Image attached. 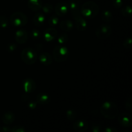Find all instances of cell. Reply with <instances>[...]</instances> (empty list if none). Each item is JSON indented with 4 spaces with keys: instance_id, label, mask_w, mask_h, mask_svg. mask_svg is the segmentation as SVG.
<instances>
[{
    "instance_id": "obj_1",
    "label": "cell",
    "mask_w": 132,
    "mask_h": 132,
    "mask_svg": "<svg viewBox=\"0 0 132 132\" xmlns=\"http://www.w3.org/2000/svg\"><path fill=\"white\" fill-rule=\"evenodd\" d=\"M80 12L85 18L92 19L99 14V6L94 1H86L81 6Z\"/></svg>"
},
{
    "instance_id": "obj_2",
    "label": "cell",
    "mask_w": 132,
    "mask_h": 132,
    "mask_svg": "<svg viewBox=\"0 0 132 132\" xmlns=\"http://www.w3.org/2000/svg\"><path fill=\"white\" fill-rule=\"evenodd\" d=\"M100 112L105 118L113 119L118 115V107L113 102L106 101L101 106Z\"/></svg>"
},
{
    "instance_id": "obj_3",
    "label": "cell",
    "mask_w": 132,
    "mask_h": 132,
    "mask_svg": "<svg viewBox=\"0 0 132 132\" xmlns=\"http://www.w3.org/2000/svg\"><path fill=\"white\" fill-rule=\"evenodd\" d=\"M69 55V51L64 45H57L53 51V57L57 63H63L67 61Z\"/></svg>"
},
{
    "instance_id": "obj_4",
    "label": "cell",
    "mask_w": 132,
    "mask_h": 132,
    "mask_svg": "<svg viewBox=\"0 0 132 132\" xmlns=\"http://www.w3.org/2000/svg\"><path fill=\"white\" fill-rule=\"evenodd\" d=\"M21 57L24 63L28 65H32L37 61V54L34 49L27 47L22 50Z\"/></svg>"
},
{
    "instance_id": "obj_5",
    "label": "cell",
    "mask_w": 132,
    "mask_h": 132,
    "mask_svg": "<svg viewBox=\"0 0 132 132\" xmlns=\"http://www.w3.org/2000/svg\"><path fill=\"white\" fill-rule=\"evenodd\" d=\"M10 23L15 27H23L28 23V18L24 13L16 12L10 15Z\"/></svg>"
},
{
    "instance_id": "obj_6",
    "label": "cell",
    "mask_w": 132,
    "mask_h": 132,
    "mask_svg": "<svg viewBox=\"0 0 132 132\" xmlns=\"http://www.w3.org/2000/svg\"><path fill=\"white\" fill-rule=\"evenodd\" d=\"M112 33V28L110 25L106 24H101L95 30V36L100 39L108 38Z\"/></svg>"
},
{
    "instance_id": "obj_7",
    "label": "cell",
    "mask_w": 132,
    "mask_h": 132,
    "mask_svg": "<svg viewBox=\"0 0 132 132\" xmlns=\"http://www.w3.org/2000/svg\"><path fill=\"white\" fill-rule=\"evenodd\" d=\"M118 121L120 125L123 127H131L132 125L131 116L127 112H122L119 116Z\"/></svg>"
},
{
    "instance_id": "obj_8",
    "label": "cell",
    "mask_w": 132,
    "mask_h": 132,
    "mask_svg": "<svg viewBox=\"0 0 132 132\" xmlns=\"http://www.w3.org/2000/svg\"><path fill=\"white\" fill-rule=\"evenodd\" d=\"M81 2V0H68V6L70 9L73 18L81 15V12H80Z\"/></svg>"
},
{
    "instance_id": "obj_9",
    "label": "cell",
    "mask_w": 132,
    "mask_h": 132,
    "mask_svg": "<svg viewBox=\"0 0 132 132\" xmlns=\"http://www.w3.org/2000/svg\"><path fill=\"white\" fill-rule=\"evenodd\" d=\"M69 9L68 4L66 2H59L55 6V12L58 16L63 17L67 14Z\"/></svg>"
},
{
    "instance_id": "obj_10",
    "label": "cell",
    "mask_w": 132,
    "mask_h": 132,
    "mask_svg": "<svg viewBox=\"0 0 132 132\" xmlns=\"http://www.w3.org/2000/svg\"><path fill=\"white\" fill-rule=\"evenodd\" d=\"M23 86L26 93H32L36 89V81L32 78H27L23 81Z\"/></svg>"
},
{
    "instance_id": "obj_11",
    "label": "cell",
    "mask_w": 132,
    "mask_h": 132,
    "mask_svg": "<svg viewBox=\"0 0 132 132\" xmlns=\"http://www.w3.org/2000/svg\"><path fill=\"white\" fill-rule=\"evenodd\" d=\"M28 32L24 29H20L16 31L15 34V39L19 44L25 43L28 39Z\"/></svg>"
},
{
    "instance_id": "obj_12",
    "label": "cell",
    "mask_w": 132,
    "mask_h": 132,
    "mask_svg": "<svg viewBox=\"0 0 132 132\" xmlns=\"http://www.w3.org/2000/svg\"><path fill=\"white\" fill-rule=\"evenodd\" d=\"M73 128L76 131L83 132L86 131L88 128V124L85 120L80 119L75 121L73 124Z\"/></svg>"
},
{
    "instance_id": "obj_13",
    "label": "cell",
    "mask_w": 132,
    "mask_h": 132,
    "mask_svg": "<svg viewBox=\"0 0 132 132\" xmlns=\"http://www.w3.org/2000/svg\"><path fill=\"white\" fill-rule=\"evenodd\" d=\"M57 36V31L54 28H47L45 30L43 34L45 40L47 42H50V41H53L54 39H55Z\"/></svg>"
},
{
    "instance_id": "obj_14",
    "label": "cell",
    "mask_w": 132,
    "mask_h": 132,
    "mask_svg": "<svg viewBox=\"0 0 132 132\" xmlns=\"http://www.w3.org/2000/svg\"><path fill=\"white\" fill-rule=\"evenodd\" d=\"M76 21V27L77 30L80 32H83L87 28V22L81 16V15H78L76 18H73Z\"/></svg>"
},
{
    "instance_id": "obj_15",
    "label": "cell",
    "mask_w": 132,
    "mask_h": 132,
    "mask_svg": "<svg viewBox=\"0 0 132 132\" xmlns=\"http://www.w3.org/2000/svg\"><path fill=\"white\" fill-rule=\"evenodd\" d=\"M43 5L42 0H28V6L32 11H39L41 9Z\"/></svg>"
},
{
    "instance_id": "obj_16",
    "label": "cell",
    "mask_w": 132,
    "mask_h": 132,
    "mask_svg": "<svg viewBox=\"0 0 132 132\" xmlns=\"http://www.w3.org/2000/svg\"><path fill=\"white\" fill-rule=\"evenodd\" d=\"M15 114L12 112H6L4 113L1 118V121L6 125H10L15 121Z\"/></svg>"
},
{
    "instance_id": "obj_17",
    "label": "cell",
    "mask_w": 132,
    "mask_h": 132,
    "mask_svg": "<svg viewBox=\"0 0 132 132\" xmlns=\"http://www.w3.org/2000/svg\"><path fill=\"white\" fill-rule=\"evenodd\" d=\"M39 61L43 65L49 66L52 63L53 59L49 53L45 52L39 55Z\"/></svg>"
},
{
    "instance_id": "obj_18",
    "label": "cell",
    "mask_w": 132,
    "mask_h": 132,
    "mask_svg": "<svg viewBox=\"0 0 132 132\" xmlns=\"http://www.w3.org/2000/svg\"><path fill=\"white\" fill-rule=\"evenodd\" d=\"M50 101V98L48 94L45 93H40L37 94L36 97V102L37 103L41 104V105H46L48 104Z\"/></svg>"
},
{
    "instance_id": "obj_19",
    "label": "cell",
    "mask_w": 132,
    "mask_h": 132,
    "mask_svg": "<svg viewBox=\"0 0 132 132\" xmlns=\"http://www.w3.org/2000/svg\"><path fill=\"white\" fill-rule=\"evenodd\" d=\"M33 23L34 25L39 27L43 24L45 21V15L42 12H38L34 15L33 17Z\"/></svg>"
},
{
    "instance_id": "obj_20",
    "label": "cell",
    "mask_w": 132,
    "mask_h": 132,
    "mask_svg": "<svg viewBox=\"0 0 132 132\" xmlns=\"http://www.w3.org/2000/svg\"><path fill=\"white\" fill-rule=\"evenodd\" d=\"M59 27L62 30L65 31V32H70L73 28V24L72 21L69 19H65L61 21Z\"/></svg>"
},
{
    "instance_id": "obj_21",
    "label": "cell",
    "mask_w": 132,
    "mask_h": 132,
    "mask_svg": "<svg viewBox=\"0 0 132 132\" xmlns=\"http://www.w3.org/2000/svg\"><path fill=\"white\" fill-rule=\"evenodd\" d=\"M101 18L103 21H104L105 23H109L112 21L113 15H112V12L110 11H109L108 10H104L102 12Z\"/></svg>"
},
{
    "instance_id": "obj_22",
    "label": "cell",
    "mask_w": 132,
    "mask_h": 132,
    "mask_svg": "<svg viewBox=\"0 0 132 132\" xmlns=\"http://www.w3.org/2000/svg\"><path fill=\"white\" fill-rule=\"evenodd\" d=\"M41 9H42L43 12L45 14H48L52 13V12L53 11V10H54V6H53V5L51 3H46L43 5Z\"/></svg>"
},
{
    "instance_id": "obj_23",
    "label": "cell",
    "mask_w": 132,
    "mask_h": 132,
    "mask_svg": "<svg viewBox=\"0 0 132 132\" xmlns=\"http://www.w3.org/2000/svg\"><path fill=\"white\" fill-rule=\"evenodd\" d=\"M121 14L125 18H129L131 15V7L129 5L122 8L121 11Z\"/></svg>"
},
{
    "instance_id": "obj_24",
    "label": "cell",
    "mask_w": 132,
    "mask_h": 132,
    "mask_svg": "<svg viewBox=\"0 0 132 132\" xmlns=\"http://www.w3.org/2000/svg\"><path fill=\"white\" fill-rule=\"evenodd\" d=\"M66 115H67V118L68 119V120L70 121H74L76 118V116H77V113H76V111L72 109L68 110L67 111Z\"/></svg>"
},
{
    "instance_id": "obj_25",
    "label": "cell",
    "mask_w": 132,
    "mask_h": 132,
    "mask_svg": "<svg viewBox=\"0 0 132 132\" xmlns=\"http://www.w3.org/2000/svg\"><path fill=\"white\" fill-rule=\"evenodd\" d=\"M30 37L32 39H38L41 37V32L37 29H32L30 32Z\"/></svg>"
},
{
    "instance_id": "obj_26",
    "label": "cell",
    "mask_w": 132,
    "mask_h": 132,
    "mask_svg": "<svg viewBox=\"0 0 132 132\" xmlns=\"http://www.w3.org/2000/svg\"><path fill=\"white\" fill-rule=\"evenodd\" d=\"M68 41V36L67 34L63 33L58 37L57 43L59 45H64Z\"/></svg>"
},
{
    "instance_id": "obj_27",
    "label": "cell",
    "mask_w": 132,
    "mask_h": 132,
    "mask_svg": "<svg viewBox=\"0 0 132 132\" xmlns=\"http://www.w3.org/2000/svg\"><path fill=\"white\" fill-rule=\"evenodd\" d=\"M9 26V20L6 17L0 15V27L1 28H6Z\"/></svg>"
},
{
    "instance_id": "obj_28",
    "label": "cell",
    "mask_w": 132,
    "mask_h": 132,
    "mask_svg": "<svg viewBox=\"0 0 132 132\" xmlns=\"http://www.w3.org/2000/svg\"><path fill=\"white\" fill-rule=\"evenodd\" d=\"M59 18L56 15H52L48 19V23L52 27H55L59 23Z\"/></svg>"
},
{
    "instance_id": "obj_29",
    "label": "cell",
    "mask_w": 132,
    "mask_h": 132,
    "mask_svg": "<svg viewBox=\"0 0 132 132\" xmlns=\"http://www.w3.org/2000/svg\"><path fill=\"white\" fill-rule=\"evenodd\" d=\"M26 130L24 127L21 125H16L11 128V132H24Z\"/></svg>"
},
{
    "instance_id": "obj_30",
    "label": "cell",
    "mask_w": 132,
    "mask_h": 132,
    "mask_svg": "<svg viewBox=\"0 0 132 132\" xmlns=\"http://www.w3.org/2000/svg\"><path fill=\"white\" fill-rule=\"evenodd\" d=\"M124 47L126 49H131V37H128V38H126L125 41H123V43H122Z\"/></svg>"
},
{
    "instance_id": "obj_31",
    "label": "cell",
    "mask_w": 132,
    "mask_h": 132,
    "mask_svg": "<svg viewBox=\"0 0 132 132\" xmlns=\"http://www.w3.org/2000/svg\"><path fill=\"white\" fill-rule=\"evenodd\" d=\"M91 130L94 132H100L101 131V126L97 123H93L91 126Z\"/></svg>"
},
{
    "instance_id": "obj_32",
    "label": "cell",
    "mask_w": 132,
    "mask_h": 132,
    "mask_svg": "<svg viewBox=\"0 0 132 132\" xmlns=\"http://www.w3.org/2000/svg\"><path fill=\"white\" fill-rule=\"evenodd\" d=\"M131 101H132V97H130L126 100V103H125V106H126V108L130 112H131V108H132Z\"/></svg>"
},
{
    "instance_id": "obj_33",
    "label": "cell",
    "mask_w": 132,
    "mask_h": 132,
    "mask_svg": "<svg viewBox=\"0 0 132 132\" xmlns=\"http://www.w3.org/2000/svg\"><path fill=\"white\" fill-rule=\"evenodd\" d=\"M113 5L116 9H120L122 5V0H113Z\"/></svg>"
},
{
    "instance_id": "obj_34",
    "label": "cell",
    "mask_w": 132,
    "mask_h": 132,
    "mask_svg": "<svg viewBox=\"0 0 132 132\" xmlns=\"http://www.w3.org/2000/svg\"><path fill=\"white\" fill-rule=\"evenodd\" d=\"M17 48V45H15V43H10L7 46V50H9V52H14L16 50Z\"/></svg>"
},
{
    "instance_id": "obj_35",
    "label": "cell",
    "mask_w": 132,
    "mask_h": 132,
    "mask_svg": "<svg viewBox=\"0 0 132 132\" xmlns=\"http://www.w3.org/2000/svg\"><path fill=\"white\" fill-rule=\"evenodd\" d=\"M28 108L30 109H34L37 106V102L34 101H30L28 103Z\"/></svg>"
},
{
    "instance_id": "obj_36",
    "label": "cell",
    "mask_w": 132,
    "mask_h": 132,
    "mask_svg": "<svg viewBox=\"0 0 132 132\" xmlns=\"http://www.w3.org/2000/svg\"><path fill=\"white\" fill-rule=\"evenodd\" d=\"M104 132H117V130L113 127H107L104 129Z\"/></svg>"
},
{
    "instance_id": "obj_37",
    "label": "cell",
    "mask_w": 132,
    "mask_h": 132,
    "mask_svg": "<svg viewBox=\"0 0 132 132\" xmlns=\"http://www.w3.org/2000/svg\"><path fill=\"white\" fill-rule=\"evenodd\" d=\"M1 130H2V132H11V127L3 126V127H1Z\"/></svg>"
},
{
    "instance_id": "obj_38",
    "label": "cell",
    "mask_w": 132,
    "mask_h": 132,
    "mask_svg": "<svg viewBox=\"0 0 132 132\" xmlns=\"http://www.w3.org/2000/svg\"><path fill=\"white\" fill-rule=\"evenodd\" d=\"M43 45L42 44H37V45H36V48L37 49V50H41L43 49Z\"/></svg>"
},
{
    "instance_id": "obj_39",
    "label": "cell",
    "mask_w": 132,
    "mask_h": 132,
    "mask_svg": "<svg viewBox=\"0 0 132 132\" xmlns=\"http://www.w3.org/2000/svg\"><path fill=\"white\" fill-rule=\"evenodd\" d=\"M21 99L22 101H26L29 99V97H28L27 95H23L21 97Z\"/></svg>"
},
{
    "instance_id": "obj_40",
    "label": "cell",
    "mask_w": 132,
    "mask_h": 132,
    "mask_svg": "<svg viewBox=\"0 0 132 132\" xmlns=\"http://www.w3.org/2000/svg\"><path fill=\"white\" fill-rule=\"evenodd\" d=\"M0 132H2V130H1V127H0Z\"/></svg>"
}]
</instances>
